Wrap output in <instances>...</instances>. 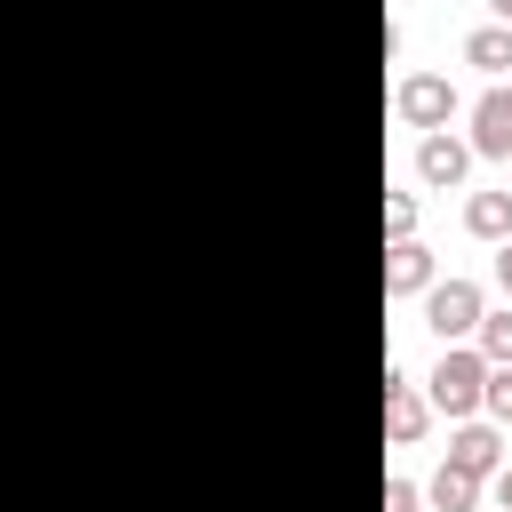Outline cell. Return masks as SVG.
Listing matches in <instances>:
<instances>
[{"label": "cell", "instance_id": "e0dca14e", "mask_svg": "<svg viewBox=\"0 0 512 512\" xmlns=\"http://www.w3.org/2000/svg\"><path fill=\"white\" fill-rule=\"evenodd\" d=\"M488 488H496V504L512 512V464H496V472H488Z\"/></svg>", "mask_w": 512, "mask_h": 512}, {"label": "cell", "instance_id": "30bf717a", "mask_svg": "<svg viewBox=\"0 0 512 512\" xmlns=\"http://www.w3.org/2000/svg\"><path fill=\"white\" fill-rule=\"evenodd\" d=\"M464 64L488 72V80H504L512 72V24H472L464 32Z\"/></svg>", "mask_w": 512, "mask_h": 512}, {"label": "cell", "instance_id": "9a60e30c", "mask_svg": "<svg viewBox=\"0 0 512 512\" xmlns=\"http://www.w3.org/2000/svg\"><path fill=\"white\" fill-rule=\"evenodd\" d=\"M384 512H416V480H384Z\"/></svg>", "mask_w": 512, "mask_h": 512}, {"label": "cell", "instance_id": "2e32d148", "mask_svg": "<svg viewBox=\"0 0 512 512\" xmlns=\"http://www.w3.org/2000/svg\"><path fill=\"white\" fill-rule=\"evenodd\" d=\"M496 288H504V304H512V240H496Z\"/></svg>", "mask_w": 512, "mask_h": 512}, {"label": "cell", "instance_id": "ba28073f", "mask_svg": "<svg viewBox=\"0 0 512 512\" xmlns=\"http://www.w3.org/2000/svg\"><path fill=\"white\" fill-rule=\"evenodd\" d=\"M440 464H456V472L488 480V472L504 464V432H496V424H472V416H464V424L448 432V456H440Z\"/></svg>", "mask_w": 512, "mask_h": 512}, {"label": "cell", "instance_id": "6da1fadb", "mask_svg": "<svg viewBox=\"0 0 512 512\" xmlns=\"http://www.w3.org/2000/svg\"><path fill=\"white\" fill-rule=\"evenodd\" d=\"M480 384H488L480 344H440V360H432V376H424V400H432V416L464 424V416H480Z\"/></svg>", "mask_w": 512, "mask_h": 512}, {"label": "cell", "instance_id": "4fadbf2b", "mask_svg": "<svg viewBox=\"0 0 512 512\" xmlns=\"http://www.w3.org/2000/svg\"><path fill=\"white\" fill-rule=\"evenodd\" d=\"M480 408L496 424H512V360H488V384H480Z\"/></svg>", "mask_w": 512, "mask_h": 512}, {"label": "cell", "instance_id": "d6986e66", "mask_svg": "<svg viewBox=\"0 0 512 512\" xmlns=\"http://www.w3.org/2000/svg\"><path fill=\"white\" fill-rule=\"evenodd\" d=\"M504 168H512V160H504Z\"/></svg>", "mask_w": 512, "mask_h": 512}, {"label": "cell", "instance_id": "8fae6325", "mask_svg": "<svg viewBox=\"0 0 512 512\" xmlns=\"http://www.w3.org/2000/svg\"><path fill=\"white\" fill-rule=\"evenodd\" d=\"M424 504H432V512H472V504H480V480L456 472V464H440V472L424 480Z\"/></svg>", "mask_w": 512, "mask_h": 512}, {"label": "cell", "instance_id": "7c38bea8", "mask_svg": "<svg viewBox=\"0 0 512 512\" xmlns=\"http://www.w3.org/2000/svg\"><path fill=\"white\" fill-rule=\"evenodd\" d=\"M472 344H480V360H512V304H496V312H480V328H472Z\"/></svg>", "mask_w": 512, "mask_h": 512}, {"label": "cell", "instance_id": "9c48e42d", "mask_svg": "<svg viewBox=\"0 0 512 512\" xmlns=\"http://www.w3.org/2000/svg\"><path fill=\"white\" fill-rule=\"evenodd\" d=\"M464 232L488 240V248L512 240V184H504V192H464Z\"/></svg>", "mask_w": 512, "mask_h": 512}, {"label": "cell", "instance_id": "7a4b0ae2", "mask_svg": "<svg viewBox=\"0 0 512 512\" xmlns=\"http://www.w3.org/2000/svg\"><path fill=\"white\" fill-rule=\"evenodd\" d=\"M480 312H488V296H480V280H464V272H448V280L424 288V328H432L440 344H472Z\"/></svg>", "mask_w": 512, "mask_h": 512}, {"label": "cell", "instance_id": "5b68a950", "mask_svg": "<svg viewBox=\"0 0 512 512\" xmlns=\"http://www.w3.org/2000/svg\"><path fill=\"white\" fill-rule=\"evenodd\" d=\"M464 144H472V160H512V88H504V80H496V88L472 104Z\"/></svg>", "mask_w": 512, "mask_h": 512}, {"label": "cell", "instance_id": "277c9868", "mask_svg": "<svg viewBox=\"0 0 512 512\" xmlns=\"http://www.w3.org/2000/svg\"><path fill=\"white\" fill-rule=\"evenodd\" d=\"M464 176H472V144H464V136H448V128H424V136H416V184L456 192Z\"/></svg>", "mask_w": 512, "mask_h": 512}, {"label": "cell", "instance_id": "52a82bcc", "mask_svg": "<svg viewBox=\"0 0 512 512\" xmlns=\"http://www.w3.org/2000/svg\"><path fill=\"white\" fill-rule=\"evenodd\" d=\"M384 432H392V440H424V432H432V400H424L416 376H400V368H384Z\"/></svg>", "mask_w": 512, "mask_h": 512}, {"label": "cell", "instance_id": "5bb4252c", "mask_svg": "<svg viewBox=\"0 0 512 512\" xmlns=\"http://www.w3.org/2000/svg\"><path fill=\"white\" fill-rule=\"evenodd\" d=\"M384 240H416V192H384Z\"/></svg>", "mask_w": 512, "mask_h": 512}, {"label": "cell", "instance_id": "ac0fdd59", "mask_svg": "<svg viewBox=\"0 0 512 512\" xmlns=\"http://www.w3.org/2000/svg\"><path fill=\"white\" fill-rule=\"evenodd\" d=\"M488 16H496V24H512V0H488Z\"/></svg>", "mask_w": 512, "mask_h": 512}, {"label": "cell", "instance_id": "8992f818", "mask_svg": "<svg viewBox=\"0 0 512 512\" xmlns=\"http://www.w3.org/2000/svg\"><path fill=\"white\" fill-rule=\"evenodd\" d=\"M432 280H440V264H432V248H424V240H392V248H384V296H392V304L424 296Z\"/></svg>", "mask_w": 512, "mask_h": 512}, {"label": "cell", "instance_id": "3957f363", "mask_svg": "<svg viewBox=\"0 0 512 512\" xmlns=\"http://www.w3.org/2000/svg\"><path fill=\"white\" fill-rule=\"evenodd\" d=\"M392 112H400L408 128H448V120L464 112V96H456L448 72H408V80L392 88Z\"/></svg>", "mask_w": 512, "mask_h": 512}]
</instances>
